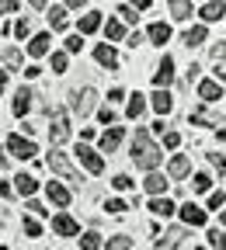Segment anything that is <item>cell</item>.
<instances>
[{
	"instance_id": "6da1fadb",
	"label": "cell",
	"mask_w": 226,
	"mask_h": 250,
	"mask_svg": "<svg viewBox=\"0 0 226 250\" xmlns=\"http://www.w3.org/2000/svg\"><path fill=\"white\" fill-rule=\"evenodd\" d=\"M133 160H136V167H143V170H157V164H160V149L153 146V139H150L146 129H139L136 139H133Z\"/></svg>"
},
{
	"instance_id": "7a4b0ae2",
	"label": "cell",
	"mask_w": 226,
	"mask_h": 250,
	"mask_svg": "<svg viewBox=\"0 0 226 250\" xmlns=\"http://www.w3.org/2000/svg\"><path fill=\"white\" fill-rule=\"evenodd\" d=\"M45 164H49V170H52V174H59L63 181H73V184H80V174L73 170V164H70L63 153H56V149H52V153L45 156Z\"/></svg>"
},
{
	"instance_id": "3957f363",
	"label": "cell",
	"mask_w": 226,
	"mask_h": 250,
	"mask_svg": "<svg viewBox=\"0 0 226 250\" xmlns=\"http://www.w3.org/2000/svg\"><path fill=\"white\" fill-rule=\"evenodd\" d=\"M70 104H73V111H77V115H90V111H94V104H98V90H94V87L73 90V94H70Z\"/></svg>"
},
{
	"instance_id": "277c9868",
	"label": "cell",
	"mask_w": 226,
	"mask_h": 250,
	"mask_svg": "<svg viewBox=\"0 0 226 250\" xmlns=\"http://www.w3.org/2000/svg\"><path fill=\"white\" fill-rule=\"evenodd\" d=\"M49 139H52V146H63V143L70 139V118H67V111H52Z\"/></svg>"
},
{
	"instance_id": "5b68a950",
	"label": "cell",
	"mask_w": 226,
	"mask_h": 250,
	"mask_svg": "<svg viewBox=\"0 0 226 250\" xmlns=\"http://www.w3.org/2000/svg\"><path fill=\"white\" fill-rule=\"evenodd\" d=\"M7 149H11V156H18V160H31V156L39 153L35 143L24 139V136H11V139H7Z\"/></svg>"
},
{
	"instance_id": "8992f818",
	"label": "cell",
	"mask_w": 226,
	"mask_h": 250,
	"mask_svg": "<svg viewBox=\"0 0 226 250\" xmlns=\"http://www.w3.org/2000/svg\"><path fill=\"white\" fill-rule=\"evenodd\" d=\"M77 160H80L90 174H101V170H105V160L98 156V149H90V146H77Z\"/></svg>"
},
{
	"instance_id": "52a82bcc",
	"label": "cell",
	"mask_w": 226,
	"mask_h": 250,
	"mask_svg": "<svg viewBox=\"0 0 226 250\" xmlns=\"http://www.w3.org/2000/svg\"><path fill=\"white\" fill-rule=\"evenodd\" d=\"M171 80H174V59H171V56H164V62H160L157 73H153V83H157V90H164Z\"/></svg>"
},
{
	"instance_id": "ba28073f",
	"label": "cell",
	"mask_w": 226,
	"mask_h": 250,
	"mask_svg": "<svg viewBox=\"0 0 226 250\" xmlns=\"http://www.w3.org/2000/svg\"><path fill=\"white\" fill-rule=\"evenodd\" d=\"M52 229H56L59 236H77V233H80V226L73 223V219H70L67 212H59V215L52 219Z\"/></svg>"
},
{
	"instance_id": "9c48e42d",
	"label": "cell",
	"mask_w": 226,
	"mask_h": 250,
	"mask_svg": "<svg viewBox=\"0 0 226 250\" xmlns=\"http://www.w3.org/2000/svg\"><path fill=\"white\" fill-rule=\"evenodd\" d=\"M45 195H49V202H56L59 208H67V205H70V191H67V188H63L59 181H49V184H45Z\"/></svg>"
},
{
	"instance_id": "30bf717a",
	"label": "cell",
	"mask_w": 226,
	"mask_h": 250,
	"mask_svg": "<svg viewBox=\"0 0 226 250\" xmlns=\"http://www.w3.org/2000/svg\"><path fill=\"white\" fill-rule=\"evenodd\" d=\"M181 219H184V226H205V208L199 205H181Z\"/></svg>"
},
{
	"instance_id": "8fae6325",
	"label": "cell",
	"mask_w": 226,
	"mask_h": 250,
	"mask_svg": "<svg viewBox=\"0 0 226 250\" xmlns=\"http://www.w3.org/2000/svg\"><path fill=\"white\" fill-rule=\"evenodd\" d=\"M143 188H146V191H150L153 198H160V195L167 191V181H164V174H157V170H150V177L143 181Z\"/></svg>"
},
{
	"instance_id": "7c38bea8",
	"label": "cell",
	"mask_w": 226,
	"mask_h": 250,
	"mask_svg": "<svg viewBox=\"0 0 226 250\" xmlns=\"http://www.w3.org/2000/svg\"><path fill=\"white\" fill-rule=\"evenodd\" d=\"M98 28H101V14H98V11H90V14H84V18H80L77 35L84 39V35H90V31H98Z\"/></svg>"
},
{
	"instance_id": "4fadbf2b",
	"label": "cell",
	"mask_w": 226,
	"mask_h": 250,
	"mask_svg": "<svg viewBox=\"0 0 226 250\" xmlns=\"http://www.w3.org/2000/svg\"><path fill=\"white\" fill-rule=\"evenodd\" d=\"M199 98H202V101H219V98H223V83L202 80V83H199Z\"/></svg>"
},
{
	"instance_id": "5bb4252c",
	"label": "cell",
	"mask_w": 226,
	"mask_h": 250,
	"mask_svg": "<svg viewBox=\"0 0 226 250\" xmlns=\"http://www.w3.org/2000/svg\"><path fill=\"white\" fill-rule=\"evenodd\" d=\"M118 143H122V129H118V125H112V129L101 136V153H115Z\"/></svg>"
},
{
	"instance_id": "9a60e30c",
	"label": "cell",
	"mask_w": 226,
	"mask_h": 250,
	"mask_svg": "<svg viewBox=\"0 0 226 250\" xmlns=\"http://www.w3.org/2000/svg\"><path fill=\"white\" fill-rule=\"evenodd\" d=\"M94 59H98L101 66H108V70H115V66H118V56H115V49H112V45H98V49H94Z\"/></svg>"
},
{
	"instance_id": "2e32d148",
	"label": "cell",
	"mask_w": 226,
	"mask_h": 250,
	"mask_svg": "<svg viewBox=\"0 0 226 250\" xmlns=\"http://www.w3.org/2000/svg\"><path fill=\"white\" fill-rule=\"evenodd\" d=\"M14 181H18V184H14V188H18V195H35V191H39V181L31 177V174H18Z\"/></svg>"
},
{
	"instance_id": "e0dca14e",
	"label": "cell",
	"mask_w": 226,
	"mask_h": 250,
	"mask_svg": "<svg viewBox=\"0 0 226 250\" xmlns=\"http://www.w3.org/2000/svg\"><path fill=\"white\" fill-rule=\"evenodd\" d=\"M28 108H31V90H28V87H21V90H18V98H14V115H18V118H24V115H28Z\"/></svg>"
},
{
	"instance_id": "ac0fdd59",
	"label": "cell",
	"mask_w": 226,
	"mask_h": 250,
	"mask_svg": "<svg viewBox=\"0 0 226 250\" xmlns=\"http://www.w3.org/2000/svg\"><path fill=\"white\" fill-rule=\"evenodd\" d=\"M205 21H219V18H226V4H216V0H209V4H202V11H199Z\"/></svg>"
},
{
	"instance_id": "d6986e66",
	"label": "cell",
	"mask_w": 226,
	"mask_h": 250,
	"mask_svg": "<svg viewBox=\"0 0 226 250\" xmlns=\"http://www.w3.org/2000/svg\"><path fill=\"white\" fill-rule=\"evenodd\" d=\"M150 39H153L157 45H164V42L171 39V24H164V21H157V24H150Z\"/></svg>"
},
{
	"instance_id": "ffe728a7",
	"label": "cell",
	"mask_w": 226,
	"mask_h": 250,
	"mask_svg": "<svg viewBox=\"0 0 226 250\" xmlns=\"http://www.w3.org/2000/svg\"><path fill=\"white\" fill-rule=\"evenodd\" d=\"M153 108H157L160 115H167V111L174 108V101H171V94H167V90H153Z\"/></svg>"
},
{
	"instance_id": "44dd1931",
	"label": "cell",
	"mask_w": 226,
	"mask_h": 250,
	"mask_svg": "<svg viewBox=\"0 0 226 250\" xmlns=\"http://www.w3.org/2000/svg\"><path fill=\"white\" fill-rule=\"evenodd\" d=\"M49 42H52L49 35H35V39L28 42V52H31V56L39 59V56H45V52H49Z\"/></svg>"
},
{
	"instance_id": "7402d4cb",
	"label": "cell",
	"mask_w": 226,
	"mask_h": 250,
	"mask_svg": "<svg viewBox=\"0 0 226 250\" xmlns=\"http://www.w3.org/2000/svg\"><path fill=\"white\" fill-rule=\"evenodd\" d=\"M150 212L167 219V215H174V202H171V198H153V202H150Z\"/></svg>"
},
{
	"instance_id": "603a6c76",
	"label": "cell",
	"mask_w": 226,
	"mask_h": 250,
	"mask_svg": "<svg viewBox=\"0 0 226 250\" xmlns=\"http://www.w3.org/2000/svg\"><path fill=\"white\" fill-rule=\"evenodd\" d=\"M202 42H205V28H202V24L184 31V45H188V49H195V45H202Z\"/></svg>"
},
{
	"instance_id": "cb8c5ba5",
	"label": "cell",
	"mask_w": 226,
	"mask_h": 250,
	"mask_svg": "<svg viewBox=\"0 0 226 250\" xmlns=\"http://www.w3.org/2000/svg\"><path fill=\"white\" fill-rule=\"evenodd\" d=\"M188 170H191L188 156H174V160H171V167H167V174H171V177H184Z\"/></svg>"
},
{
	"instance_id": "d4e9b609",
	"label": "cell",
	"mask_w": 226,
	"mask_h": 250,
	"mask_svg": "<svg viewBox=\"0 0 226 250\" xmlns=\"http://www.w3.org/2000/svg\"><path fill=\"white\" fill-rule=\"evenodd\" d=\"M146 111V98L143 94H133V98H129V118H139Z\"/></svg>"
},
{
	"instance_id": "484cf974",
	"label": "cell",
	"mask_w": 226,
	"mask_h": 250,
	"mask_svg": "<svg viewBox=\"0 0 226 250\" xmlns=\"http://www.w3.org/2000/svg\"><path fill=\"white\" fill-rule=\"evenodd\" d=\"M105 35H108L112 42H118V39L125 35V28H122V21H115V18H108V24H105Z\"/></svg>"
},
{
	"instance_id": "4316f807",
	"label": "cell",
	"mask_w": 226,
	"mask_h": 250,
	"mask_svg": "<svg viewBox=\"0 0 226 250\" xmlns=\"http://www.w3.org/2000/svg\"><path fill=\"white\" fill-rule=\"evenodd\" d=\"M171 14H174L178 21H184V18H191V4H188V0H174V4H171Z\"/></svg>"
},
{
	"instance_id": "83f0119b",
	"label": "cell",
	"mask_w": 226,
	"mask_h": 250,
	"mask_svg": "<svg viewBox=\"0 0 226 250\" xmlns=\"http://www.w3.org/2000/svg\"><path fill=\"white\" fill-rule=\"evenodd\" d=\"M181 236H184V229H167V236L160 240V250H171V247H178V243H181Z\"/></svg>"
},
{
	"instance_id": "f1b7e54d",
	"label": "cell",
	"mask_w": 226,
	"mask_h": 250,
	"mask_svg": "<svg viewBox=\"0 0 226 250\" xmlns=\"http://www.w3.org/2000/svg\"><path fill=\"white\" fill-rule=\"evenodd\" d=\"M129 247H133V236H125V233H118V236L108 240V250H129Z\"/></svg>"
},
{
	"instance_id": "f546056e",
	"label": "cell",
	"mask_w": 226,
	"mask_h": 250,
	"mask_svg": "<svg viewBox=\"0 0 226 250\" xmlns=\"http://www.w3.org/2000/svg\"><path fill=\"white\" fill-rule=\"evenodd\" d=\"M101 247V236L98 233H84L80 236V250H98Z\"/></svg>"
},
{
	"instance_id": "4dcf8cb0",
	"label": "cell",
	"mask_w": 226,
	"mask_h": 250,
	"mask_svg": "<svg viewBox=\"0 0 226 250\" xmlns=\"http://www.w3.org/2000/svg\"><path fill=\"white\" fill-rule=\"evenodd\" d=\"M209 184H212L209 174H195V181H191V191H209Z\"/></svg>"
},
{
	"instance_id": "1f68e13d",
	"label": "cell",
	"mask_w": 226,
	"mask_h": 250,
	"mask_svg": "<svg viewBox=\"0 0 226 250\" xmlns=\"http://www.w3.org/2000/svg\"><path fill=\"white\" fill-rule=\"evenodd\" d=\"M52 73H67V52H52Z\"/></svg>"
},
{
	"instance_id": "d6a6232c",
	"label": "cell",
	"mask_w": 226,
	"mask_h": 250,
	"mask_svg": "<svg viewBox=\"0 0 226 250\" xmlns=\"http://www.w3.org/2000/svg\"><path fill=\"white\" fill-rule=\"evenodd\" d=\"M209 243H212L216 250H226V233H223V229H212V233H209Z\"/></svg>"
},
{
	"instance_id": "836d02e7",
	"label": "cell",
	"mask_w": 226,
	"mask_h": 250,
	"mask_svg": "<svg viewBox=\"0 0 226 250\" xmlns=\"http://www.w3.org/2000/svg\"><path fill=\"white\" fill-rule=\"evenodd\" d=\"M4 62H7L11 70H18V66H21V52H18V49H7V52H4Z\"/></svg>"
},
{
	"instance_id": "e575fe53",
	"label": "cell",
	"mask_w": 226,
	"mask_h": 250,
	"mask_svg": "<svg viewBox=\"0 0 226 250\" xmlns=\"http://www.w3.org/2000/svg\"><path fill=\"white\" fill-rule=\"evenodd\" d=\"M49 21H52V28H67V18H63V7H52V14H49Z\"/></svg>"
},
{
	"instance_id": "d590c367",
	"label": "cell",
	"mask_w": 226,
	"mask_h": 250,
	"mask_svg": "<svg viewBox=\"0 0 226 250\" xmlns=\"http://www.w3.org/2000/svg\"><path fill=\"white\" fill-rule=\"evenodd\" d=\"M14 35H18V39H28V35H31V24H28V18H21V21L14 24Z\"/></svg>"
},
{
	"instance_id": "8d00e7d4",
	"label": "cell",
	"mask_w": 226,
	"mask_h": 250,
	"mask_svg": "<svg viewBox=\"0 0 226 250\" xmlns=\"http://www.w3.org/2000/svg\"><path fill=\"white\" fill-rule=\"evenodd\" d=\"M223 205H226V195H223V191H212V195H209V208H216V212H219Z\"/></svg>"
},
{
	"instance_id": "74e56055",
	"label": "cell",
	"mask_w": 226,
	"mask_h": 250,
	"mask_svg": "<svg viewBox=\"0 0 226 250\" xmlns=\"http://www.w3.org/2000/svg\"><path fill=\"white\" fill-rule=\"evenodd\" d=\"M209 160H212V167H216L219 174H226V153H212Z\"/></svg>"
},
{
	"instance_id": "f35d334b",
	"label": "cell",
	"mask_w": 226,
	"mask_h": 250,
	"mask_svg": "<svg viewBox=\"0 0 226 250\" xmlns=\"http://www.w3.org/2000/svg\"><path fill=\"white\" fill-rule=\"evenodd\" d=\"M125 208H129V205H125L122 198H112V202H108V212H112V215H122Z\"/></svg>"
},
{
	"instance_id": "ab89813d",
	"label": "cell",
	"mask_w": 226,
	"mask_h": 250,
	"mask_svg": "<svg viewBox=\"0 0 226 250\" xmlns=\"http://www.w3.org/2000/svg\"><path fill=\"white\" fill-rule=\"evenodd\" d=\"M112 184L118 188V191H129V188H133V177H125V174H118V177H115Z\"/></svg>"
},
{
	"instance_id": "60d3db41",
	"label": "cell",
	"mask_w": 226,
	"mask_h": 250,
	"mask_svg": "<svg viewBox=\"0 0 226 250\" xmlns=\"http://www.w3.org/2000/svg\"><path fill=\"white\" fill-rule=\"evenodd\" d=\"M24 233H28V236H39V233H42V226L35 223V219H24Z\"/></svg>"
},
{
	"instance_id": "b9f144b4",
	"label": "cell",
	"mask_w": 226,
	"mask_h": 250,
	"mask_svg": "<svg viewBox=\"0 0 226 250\" xmlns=\"http://www.w3.org/2000/svg\"><path fill=\"white\" fill-rule=\"evenodd\" d=\"M80 45H84L80 35H70V39H67V52H80Z\"/></svg>"
},
{
	"instance_id": "7bdbcfd3",
	"label": "cell",
	"mask_w": 226,
	"mask_h": 250,
	"mask_svg": "<svg viewBox=\"0 0 226 250\" xmlns=\"http://www.w3.org/2000/svg\"><path fill=\"white\" fill-rule=\"evenodd\" d=\"M178 143H181V136H178V132H164V146H167V149H174Z\"/></svg>"
},
{
	"instance_id": "ee69618b",
	"label": "cell",
	"mask_w": 226,
	"mask_h": 250,
	"mask_svg": "<svg viewBox=\"0 0 226 250\" xmlns=\"http://www.w3.org/2000/svg\"><path fill=\"white\" fill-rule=\"evenodd\" d=\"M14 11H18L14 0H0V14H14Z\"/></svg>"
},
{
	"instance_id": "f6af8a7d",
	"label": "cell",
	"mask_w": 226,
	"mask_h": 250,
	"mask_svg": "<svg viewBox=\"0 0 226 250\" xmlns=\"http://www.w3.org/2000/svg\"><path fill=\"white\" fill-rule=\"evenodd\" d=\"M118 11H122V18H125V21H136V11H133V7H129V4H122Z\"/></svg>"
},
{
	"instance_id": "bcb514c9",
	"label": "cell",
	"mask_w": 226,
	"mask_h": 250,
	"mask_svg": "<svg viewBox=\"0 0 226 250\" xmlns=\"http://www.w3.org/2000/svg\"><path fill=\"white\" fill-rule=\"evenodd\" d=\"M101 122L112 125V122H115V111H112V108H101Z\"/></svg>"
},
{
	"instance_id": "7dc6e473",
	"label": "cell",
	"mask_w": 226,
	"mask_h": 250,
	"mask_svg": "<svg viewBox=\"0 0 226 250\" xmlns=\"http://www.w3.org/2000/svg\"><path fill=\"white\" fill-rule=\"evenodd\" d=\"M212 59L223 62V59H226V45H216V49H212Z\"/></svg>"
},
{
	"instance_id": "c3c4849f",
	"label": "cell",
	"mask_w": 226,
	"mask_h": 250,
	"mask_svg": "<svg viewBox=\"0 0 226 250\" xmlns=\"http://www.w3.org/2000/svg\"><path fill=\"white\" fill-rule=\"evenodd\" d=\"M28 208H31V212H35V215H45V212H49V208H42L39 202H28Z\"/></svg>"
},
{
	"instance_id": "681fc988",
	"label": "cell",
	"mask_w": 226,
	"mask_h": 250,
	"mask_svg": "<svg viewBox=\"0 0 226 250\" xmlns=\"http://www.w3.org/2000/svg\"><path fill=\"white\" fill-rule=\"evenodd\" d=\"M4 87H7V73L0 70V94H4Z\"/></svg>"
},
{
	"instance_id": "f907efd6",
	"label": "cell",
	"mask_w": 226,
	"mask_h": 250,
	"mask_svg": "<svg viewBox=\"0 0 226 250\" xmlns=\"http://www.w3.org/2000/svg\"><path fill=\"white\" fill-rule=\"evenodd\" d=\"M216 77H219L216 83H226V70H216Z\"/></svg>"
},
{
	"instance_id": "816d5d0a",
	"label": "cell",
	"mask_w": 226,
	"mask_h": 250,
	"mask_svg": "<svg viewBox=\"0 0 226 250\" xmlns=\"http://www.w3.org/2000/svg\"><path fill=\"white\" fill-rule=\"evenodd\" d=\"M219 219H223V223H226V208H223V212H219Z\"/></svg>"
},
{
	"instance_id": "f5cc1de1",
	"label": "cell",
	"mask_w": 226,
	"mask_h": 250,
	"mask_svg": "<svg viewBox=\"0 0 226 250\" xmlns=\"http://www.w3.org/2000/svg\"><path fill=\"white\" fill-rule=\"evenodd\" d=\"M199 250H202V247H199Z\"/></svg>"
}]
</instances>
